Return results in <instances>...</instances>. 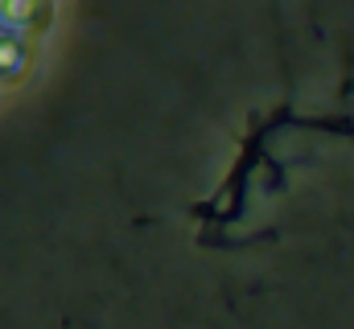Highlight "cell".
I'll list each match as a JSON object with an SVG mask.
<instances>
[{"label":"cell","instance_id":"obj_1","mask_svg":"<svg viewBox=\"0 0 354 329\" xmlns=\"http://www.w3.org/2000/svg\"><path fill=\"white\" fill-rule=\"evenodd\" d=\"M25 66V50L12 37H0V75H17Z\"/></svg>","mask_w":354,"mask_h":329}]
</instances>
